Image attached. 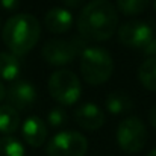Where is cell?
Returning a JSON list of instances; mask_svg holds the SVG:
<instances>
[{
  "label": "cell",
  "mask_w": 156,
  "mask_h": 156,
  "mask_svg": "<svg viewBox=\"0 0 156 156\" xmlns=\"http://www.w3.org/2000/svg\"><path fill=\"white\" fill-rule=\"evenodd\" d=\"M138 79L146 90L156 93V58H147L141 64L138 70Z\"/></svg>",
  "instance_id": "2e32d148"
},
{
  "label": "cell",
  "mask_w": 156,
  "mask_h": 156,
  "mask_svg": "<svg viewBox=\"0 0 156 156\" xmlns=\"http://www.w3.org/2000/svg\"><path fill=\"white\" fill-rule=\"evenodd\" d=\"M20 127V114L9 105L0 106V133L9 136Z\"/></svg>",
  "instance_id": "5bb4252c"
},
{
  "label": "cell",
  "mask_w": 156,
  "mask_h": 156,
  "mask_svg": "<svg viewBox=\"0 0 156 156\" xmlns=\"http://www.w3.org/2000/svg\"><path fill=\"white\" fill-rule=\"evenodd\" d=\"M68 8H77V6H80L85 0H62Z\"/></svg>",
  "instance_id": "603a6c76"
},
{
  "label": "cell",
  "mask_w": 156,
  "mask_h": 156,
  "mask_svg": "<svg viewBox=\"0 0 156 156\" xmlns=\"http://www.w3.org/2000/svg\"><path fill=\"white\" fill-rule=\"evenodd\" d=\"M0 5H2V8L6 9V11H14V9L18 8L20 0H0Z\"/></svg>",
  "instance_id": "44dd1931"
},
{
  "label": "cell",
  "mask_w": 156,
  "mask_h": 156,
  "mask_svg": "<svg viewBox=\"0 0 156 156\" xmlns=\"http://www.w3.org/2000/svg\"><path fill=\"white\" fill-rule=\"evenodd\" d=\"M147 156H156V147H155V149H153V150H152V152H150V153H149Z\"/></svg>",
  "instance_id": "d4e9b609"
},
{
  "label": "cell",
  "mask_w": 156,
  "mask_h": 156,
  "mask_svg": "<svg viewBox=\"0 0 156 156\" xmlns=\"http://www.w3.org/2000/svg\"><path fill=\"white\" fill-rule=\"evenodd\" d=\"M68 120V115H67V111L64 108H53L52 111L49 112L47 115V121L52 127H64L65 123Z\"/></svg>",
  "instance_id": "d6986e66"
},
{
  "label": "cell",
  "mask_w": 156,
  "mask_h": 156,
  "mask_svg": "<svg viewBox=\"0 0 156 156\" xmlns=\"http://www.w3.org/2000/svg\"><path fill=\"white\" fill-rule=\"evenodd\" d=\"M21 135H23V140L30 147H41L47 140L49 130H47L46 123L40 117L34 115L24 120L21 126Z\"/></svg>",
  "instance_id": "8fae6325"
},
{
  "label": "cell",
  "mask_w": 156,
  "mask_h": 156,
  "mask_svg": "<svg viewBox=\"0 0 156 156\" xmlns=\"http://www.w3.org/2000/svg\"><path fill=\"white\" fill-rule=\"evenodd\" d=\"M106 109L112 115H124L133 109V100L123 91H114L106 97Z\"/></svg>",
  "instance_id": "4fadbf2b"
},
{
  "label": "cell",
  "mask_w": 156,
  "mask_h": 156,
  "mask_svg": "<svg viewBox=\"0 0 156 156\" xmlns=\"http://www.w3.org/2000/svg\"><path fill=\"white\" fill-rule=\"evenodd\" d=\"M153 8L156 9V0H153Z\"/></svg>",
  "instance_id": "484cf974"
},
{
  "label": "cell",
  "mask_w": 156,
  "mask_h": 156,
  "mask_svg": "<svg viewBox=\"0 0 156 156\" xmlns=\"http://www.w3.org/2000/svg\"><path fill=\"white\" fill-rule=\"evenodd\" d=\"M88 152L87 138L76 130L56 133L46 146L47 156H85Z\"/></svg>",
  "instance_id": "52a82bcc"
},
{
  "label": "cell",
  "mask_w": 156,
  "mask_h": 156,
  "mask_svg": "<svg viewBox=\"0 0 156 156\" xmlns=\"http://www.w3.org/2000/svg\"><path fill=\"white\" fill-rule=\"evenodd\" d=\"M23 144L14 136L0 138V156H24Z\"/></svg>",
  "instance_id": "ac0fdd59"
},
{
  "label": "cell",
  "mask_w": 156,
  "mask_h": 156,
  "mask_svg": "<svg viewBox=\"0 0 156 156\" xmlns=\"http://www.w3.org/2000/svg\"><path fill=\"white\" fill-rule=\"evenodd\" d=\"M118 27L117 8L108 0H93L79 14L77 29L87 41H106L114 37Z\"/></svg>",
  "instance_id": "6da1fadb"
},
{
  "label": "cell",
  "mask_w": 156,
  "mask_h": 156,
  "mask_svg": "<svg viewBox=\"0 0 156 156\" xmlns=\"http://www.w3.org/2000/svg\"><path fill=\"white\" fill-rule=\"evenodd\" d=\"M80 73L90 85H102L114 73V59L103 47H87L80 53Z\"/></svg>",
  "instance_id": "3957f363"
},
{
  "label": "cell",
  "mask_w": 156,
  "mask_h": 156,
  "mask_svg": "<svg viewBox=\"0 0 156 156\" xmlns=\"http://www.w3.org/2000/svg\"><path fill=\"white\" fill-rule=\"evenodd\" d=\"M155 35L153 26L141 20H130L118 27V41L130 49L141 50Z\"/></svg>",
  "instance_id": "ba28073f"
},
{
  "label": "cell",
  "mask_w": 156,
  "mask_h": 156,
  "mask_svg": "<svg viewBox=\"0 0 156 156\" xmlns=\"http://www.w3.org/2000/svg\"><path fill=\"white\" fill-rule=\"evenodd\" d=\"M87 40L83 37H73L71 40H49L44 46L41 55L46 62L53 67H64L74 61V58L87 49Z\"/></svg>",
  "instance_id": "5b68a950"
},
{
  "label": "cell",
  "mask_w": 156,
  "mask_h": 156,
  "mask_svg": "<svg viewBox=\"0 0 156 156\" xmlns=\"http://www.w3.org/2000/svg\"><path fill=\"white\" fill-rule=\"evenodd\" d=\"M21 71L20 61L15 55L8 52H0V77L5 80H14Z\"/></svg>",
  "instance_id": "9a60e30c"
},
{
  "label": "cell",
  "mask_w": 156,
  "mask_h": 156,
  "mask_svg": "<svg viewBox=\"0 0 156 156\" xmlns=\"http://www.w3.org/2000/svg\"><path fill=\"white\" fill-rule=\"evenodd\" d=\"M149 121H150V124L156 129V103L150 108V112H149Z\"/></svg>",
  "instance_id": "7402d4cb"
},
{
  "label": "cell",
  "mask_w": 156,
  "mask_h": 156,
  "mask_svg": "<svg viewBox=\"0 0 156 156\" xmlns=\"http://www.w3.org/2000/svg\"><path fill=\"white\" fill-rule=\"evenodd\" d=\"M6 97H8L9 106H12L17 111H20V109L23 111V109H27L35 105L37 90H35V85H32L30 82L17 80L8 88Z\"/></svg>",
  "instance_id": "9c48e42d"
},
{
  "label": "cell",
  "mask_w": 156,
  "mask_h": 156,
  "mask_svg": "<svg viewBox=\"0 0 156 156\" xmlns=\"http://www.w3.org/2000/svg\"><path fill=\"white\" fill-rule=\"evenodd\" d=\"M5 97H6V88H5V85L0 82V102H2Z\"/></svg>",
  "instance_id": "cb8c5ba5"
},
{
  "label": "cell",
  "mask_w": 156,
  "mask_h": 156,
  "mask_svg": "<svg viewBox=\"0 0 156 156\" xmlns=\"http://www.w3.org/2000/svg\"><path fill=\"white\" fill-rule=\"evenodd\" d=\"M105 112L94 103H83L74 111V121L85 130H97L105 124Z\"/></svg>",
  "instance_id": "30bf717a"
},
{
  "label": "cell",
  "mask_w": 156,
  "mask_h": 156,
  "mask_svg": "<svg viewBox=\"0 0 156 156\" xmlns=\"http://www.w3.org/2000/svg\"><path fill=\"white\" fill-rule=\"evenodd\" d=\"M73 24V15L65 8H52L44 15V26L52 34H65Z\"/></svg>",
  "instance_id": "7c38bea8"
},
{
  "label": "cell",
  "mask_w": 156,
  "mask_h": 156,
  "mask_svg": "<svg viewBox=\"0 0 156 156\" xmlns=\"http://www.w3.org/2000/svg\"><path fill=\"white\" fill-rule=\"evenodd\" d=\"M0 27H2V18H0Z\"/></svg>",
  "instance_id": "4316f807"
},
{
  "label": "cell",
  "mask_w": 156,
  "mask_h": 156,
  "mask_svg": "<svg viewBox=\"0 0 156 156\" xmlns=\"http://www.w3.org/2000/svg\"><path fill=\"white\" fill-rule=\"evenodd\" d=\"M143 55H146L147 58H156V35L141 49Z\"/></svg>",
  "instance_id": "ffe728a7"
},
{
  "label": "cell",
  "mask_w": 156,
  "mask_h": 156,
  "mask_svg": "<svg viewBox=\"0 0 156 156\" xmlns=\"http://www.w3.org/2000/svg\"><path fill=\"white\" fill-rule=\"evenodd\" d=\"M147 143L146 124L138 117H127L117 127V144L126 153H138Z\"/></svg>",
  "instance_id": "8992f818"
},
{
  "label": "cell",
  "mask_w": 156,
  "mask_h": 156,
  "mask_svg": "<svg viewBox=\"0 0 156 156\" xmlns=\"http://www.w3.org/2000/svg\"><path fill=\"white\" fill-rule=\"evenodd\" d=\"M150 5V0H117V8L123 15L132 17L143 14Z\"/></svg>",
  "instance_id": "e0dca14e"
},
{
  "label": "cell",
  "mask_w": 156,
  "mask_h": 156,
  "mask_svg": "<svg viewBox=\"0 0 156 156\" xmlns=\"http://www.w3.org/2000/svg\"><path fill=\"white\" fill-rule=\"evenodd\" d=\"M49 93L53 100L62 106L74 105L82 96V85L79 77L70 70L53 71L47 82Z\"/></svg>",
  "instance_id": "277c9868"
},
{
  "label": "cell",
  "mask_w": 156,
  "mask_h": 156,
  "mask_svg": "<svg viewBox=\"0 0 156 156\" xmlns=\"http://www.w3.org/2000/svg\"><path fill=\"white\" fill-rule=\"evenodd\" d=\"M41 37V24L32 14L12 15L2 29L5 46L12 55H26L30 52Z\"/></svg>",
  "instance_id": "7a4b0ae2"
}]
</instances>
